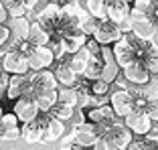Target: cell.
Masks as SVG:
<instances>
[{
	"instance_id": "cell-1",
	"label": "cell",
	"mask_w": 158,
	"mask_h": 150,
	"mask_svg": "<svg viewBox=\"0 0 158 150\" xmlns=\"http://www.w3.org/2000/svg\"><path fill=\"white\" fill-rule=\"evenodd\" d=\"M59 81L55 77V71L51 69H43V71H31V83L27 87L28 98H35L39 91H47V89H57Z\"/></svg>"
},
{
	"instance_id": "cell-2",
	"label": "cell",
	"mask_w": 158,
	"mask_h": 150,
	"mask_svg": "<svg viewBox=\"0 0 158 150\" xmlns=\"http://www.w3.org/2000/svg\"><path fill=\"white\" fill-rule=\"evenodd\" d=\"M122 120H124V124L132 130V134H140V136H144L154 124L152 120H150V116L146 114V110H138V108L130 110Z\"/></svg>"
},
{
	"instance_id": "cell-3",
	"label": "cell",
	"mask_w": 158,
	"mask_h": 150,
	"mask_svg": "<svg viewBox=\"0 0 158 150\" xmlns=\"http://www.w3.org/2000/svg\"><path fill=\"white\" fill-rule=\"evenodd\" d=\"M0 67H2V71H6L10 75H24L31 71L28 57L23 55L20 51H6L4 59L0 61Z\"/></svg>"
},
{
	"instance_id": "cell-4",
	"label": "cell",
	"mask_w": 158,
	"mask_h": 150,
	"mask_svg": "<svg viewBox=\"0 0 158 150\" xmlns=\"http://www.w3.org/2000/svg\"><path fill=\"white\" fill-rule=\"evenodd\" d=\"M12 112L16 114L19 122H35L39 116H41V110H39L35 98H28V95H20L19 99H14V108Z\"/></svg>"
},
{
	"instance_id": "cell-5",
	"label": "cell",
	"mask_w": 158,
	"mask_h": 150,
	"mask_svg": "<svg viewBox=\"0 0 158 150\" xmlns=\"http://www.w3.org/2000/svg\"><path fill=\"white\" fill-rule=\"evenodd\" d=\"M55 53L49 45H41V47H35L28 55V67L31 71H43V69H49V67L55 63Z\"/></svg>"
},
{
	"instance_id": "cell-6",
	"label": "cell",
	"mask_w": 158,
	"mask_h": 150,
	"mask_svg": "<svg viewBox=\"0 0 158 150\" xmlns=\"http://www.w3.org/2000/svg\"><path fill=\"white\" fill-rule=\"evenodd\" d=\"M106 136L110 138V140H112L120 150H126L128 146H130L132 136H134V134H132V130L124 124V120H122V118H118L116 122H114L112 126L106 130Z\"/></svg>"
},
{
	"instance_id": "cell-7",
	"label": "cell",
	"mask_w": 158,
	"mask_h": 150,
	"mask_svg": "<svg viewBox=\"0 0 158 150\" xmlns=\"http://www.w3.org/2000/svg\"><path fill=\"white\" fill-rule=\"evenodd\" d=\"M91 37L95 39L99 45H114L116 41H120V39L124 37V33L120 31V27H118L116 23H112L110 19H106V20L99 23V27L95 28V33H93Z\"/></svg>"
},
{
	"instance_id": "cell-8",
	"label": "cell",
	"mask_w": 158,
	"mask_h": 150,
	"mask_svg": "<svg viewBox=\"0 0 158 150\" xmlns=\"http://www.w3.org/2000/svg\"><path fill=\"white\" fill-rule=\"evenodd\" d=\"M122 73H124V79L132 85H144L152 77V73L146 69V65L142 61H138V59L122 67Z\"/></svg>"
},
{
	"instance_id": "cell-9",
	"label": "cell",
	"mask_w": 158,
	"mask_h": 150,
	"mask_svg": "<svg viewBox=\"0 0 158 150\" xmlns=\"http://www.w3.org/2000/svg\"><path fill=\"white\" fill-rule=\"evenodd\" d=\"M73 132H75V144L83 146V148H91V146L95 144V140H98V136H99L98 126L91 124L89 120H85V122H81V124H75Z\"/></svg>"
},
{
	"instance_id": "cell-10",
	"label": "cell",
	"mask_w": 158,
	"mask_h": 150,
	"mask_svg": "<svg viewBox=\"0 0 158 150\" xmlns=\"http://www.w3.org/2000/svg\"><path fill=\"white\" fill-rule=\"evenodd\" d=\"M110 106L114 108L118 118H124L130 110H134V95L130 89H118L110 95Z\"/></svg>"
},
{
	"instance_id": "cell-11",
	"label": "cell",
	"mask_w": 158,
	"mask_h": 150,
	"mask_svg": "<svg viewBox=\"0 0 158 150\" xmlns=\"http://www.w3.org/2000/svg\"><path fill=\"white\" fill-rule=\"evenodd\" d=\"M112 49H114L116 63H118L120 67H124V65H128V63L136 61V53H134V47H132V41L128 39V35H124L120 41L114 43Z\"/></svg>"
},
{
	"instance_id": "cell-12",
	"label": "cell",
	"mask_w": 158,
	"mask_h": 150,
	"mask_svg": "<svg viewBox=\"0 0 158 150\" xmlns=\"http://www.w3.org/2000/svg\"><path fill=\"white\" fill-rule=\"evenodd\" d=\"M87 39L89 37L83 33V31H75V33H71V35H65L61 41H57V43H59V47H61V55H63V57L73 55L75 51H79V49L87 43ZM53 43H55V41H53Z\"/></svg>"
},
{
	"instance_id": "cell-13",
	"label": "cell",
	"mask_w": 158,
	"mask_h": 150,
	"mask_svg": "<svg viewBox=\"0 0 158 150\" xmlns=\"http://www.w3.org/2000/svg\"><path fill=\"white\" fill-rule=\"evenodd\" d=\"M31 83V71L24 75H10L8 79V87H6V98L8 99H19L20 95L27 94V87Z\"/></svg>"
},
{
	"instance_id": "cell-14",
	"label": "cell",
	"mask_w": 158,
	"mask_h": 150,
	"mask_svg": "<svg viewBox=\"0 0 158 150\" xmlns=\"http://www.w3.org/2000/svg\"><path fill=\"white\" fill-rule=\"evenodd\" d=\"M65 122L63 120H57V118H49L45 130H43V136H41V142L43 144H51L55 140H61V136L65 134Z\"/></svg>"
},
{
	"instance_id": "cell-15",
	"label": "cell",
	"mask_w": 158,
	"mask_h": 150,
	"mask_svg": "<svg viewBox=\"0 0 158 150\" xmlns=\"http://www.w3.org/2000/svg\"><path fill=\"white\" fill-rule=\"evenodd\" d=\"M8 28H10V39L12 41H27L28 39V28H31V20L27 16H14L8 19Z\"/></svg>"
},
{
	"instance_id": "cell-16",
	"label": "cell",
	"mask_w": 158,
	"mask_h": 150,
	"mask_svg": "<svg viewBox=\"0 0 158 150\" xmlns=\"http://www.w3.org/2000/svg\"><path fill=\"white\" fill-rule=\"evenodd\" d=\"M55 77H57V81H59V85H63V87H75L77 81H79V75L75 73V71L67 65V61H63V59H61L59 65L55 67Z\"/></svg>"
},
{
	"instance_id": "cell-17",
	"label": "cell",
	"mask_w": 158,
	"mask_h": 150,
	"mask_svg": "<svg viewBox=\"0 0 158 150\" xmlns=\"http://www.w3.org/2000/svg\"><path fill=\"white\" fill-rule=\"evenodd\" d=\"M91 59V53H89V49L85 47H81L79 51H75L73 55H69V59H67V65L71 67V69L75 71V73L81 77L83 75V71H85V65H87V61Z\"/></svg>"
},
{
	"instance_id": "cell-18",
	"label": "cell",
	"mask_w": 158,
	"mask_h": 150,
	"mask_svg": "<svg viewBox=\"0 0 158 150\" xmlns=\"http://www.w3.org/2000/svg\"><path fill=\"white\" fill-rule=\"evenodd\" d=\"M51 41V35L43 27L39 20H33L31 23V28H28V43L35 45V47H41V45H49Z\"/></svg>"
},
{
	"instance_id": "cell-19",
	"label": "cell",
	"mask_w": 158,
	"mask_h": 150,
	"mask_svg": "<svg viewBox=\"0 0 158 150\" xmlns=\"http://www.w3.org/2000/svg\"><path fill=\"white\" fill-rule=\"evenodd\" d=\"M41 136H43V128L37 124V120H35V122H24L23 126H20V138H23L27 144H37V142H41Z\"/></svg>"
},
{
	"instance_id": "cell-20",
	"label": "cell",
	"mask_w": 158,
	"mask_h": 150,
	"mask_svg": "<svg viewBox=\"0 0 158 150\" xmlns=\"http://www.w3.org/2000/svg\"><path fill=\"white\" fill-rule=\"evenodd\" d=\"M154 28H156V24H154L152 19H140V20H132V35L138 39H146V41H150V37H152Z\"/></svg>"
},
{
	"instance_id": "cell-21",
	"label": "cell",
	"mask_w": 158,
	"mask_h": 150,
	"mask_svg": "<svg viewBox=\"0 0 158 150\" xmlns=\"http://www.w3.org/2000/svg\"><path fill=\"white\" fill-rule=\"evenodd\" d=\"M35 102H37L39 110L41 112H49V110L59 102V91L57 89H47V91H39L35 95Z\"/></svg>"
},
{
	"instance_id": "cell-22",
	"label": "cell",
	"mask_w": 158,
	"mask_h": 150,
	"mask_svg": "<svg viewBox=\"0 0 158 150\" xmlns=\"http://www.w3.org/2000/svg\"><path fill=\"white\" fill-rule=\"evenodd\" d=\"M102 67H103L102 57H99V55H91V59L87 61L85 71H83V75H81V77H85V79H89V81L98 79L99 75H102Z\"/></svg>"
},
{
	"instance_id": "cell-23",
	"label": "cell",
	"mask_w": 158,
	"mask_h": 150,
	"mask_svg": "<svg viewBox=\"0 0 158 150\" xmlns=\"http://www.w3.org/2000/svg\"><path fill=\"white\" fill-rule=\"evenodd\" d=\"M47 114H51V116L57 118V120H63V122H67V120H71V118L75 116V108H73V106H69V103L57 102Z\"/></svg>"
},
{
	"instance_id": "cell-24",
	"label": "cell",
	"mask_w": 158,
	"mask_h": 150,
	"mask_svg": "<svg viewBox=\"0 0 158 150\" xmlns=\"http://www.w3.org/2000/svg\"><path fill=\"white\" fill-rule=\"evenodd\" d=\"M85 8H87V12L91 16H95L99 20L107 19V2L106 0H87L85 2Z\"/></svg>"
},
{
	"instance_id": "cell-25",
	"label": "cell",
	"mask_w": 158,
	"mask_h": 150,
	"mask_svg": "<svg viewBox=\"0 0 158 150\" xmlns=\"http://www.w3.org/2000/svg\"><path fill=\"white\" fill-rule=\"evenodd\" d=\"M57 91H59V102L69 103V106H73V108L79 103V91H77V87H63V85H59Z\"/></svg>"
},
{
	"instance_id": "cell-26",
	"label": "cell",
	"mask_w": 158,
	"mask_h": 150,
	"mask_svg": "<svg viewBox=\"0 0 158 150\" xmlns=\"http://www.w3.org/2000/svg\"><path fill=\"white\" fill-rule=\"evenodd\" d=\"M120 73H122V67L118 65L116 61H112V63H103L102 75H99V77H102L103 81H107V83H114V81H118Z\"/></svg>"
},
{
	"instance_id": "cell-27",
	"label": "cell",
	"mask_w": 158,
	"mask_h": 150,
	"mask_svg": "<svg viewBox=\"0 0 158 150\" xmlns=\"http://www.w3.org/2000/svg\"><path fill=\"white\" fill-rule=\"evenodd\" d=\"M19 118H16V114L14 112H4L2 114V118H0V132L4 134V132H12V130H16V128H20L19 126Z\"/></svg>"
},
{
	"instance_id": "cell-28",
	"label": "cell",
	"mask_w": 158,
	"mask_h": 150,
	"mask_svg": "<svg viewBox=\"0 0 158 150\" xmlns=\"http://www.w3.org/2000/svg\"><path fill=\"white\" fill-rule=\"evenodd\" d=\"M146 65V69L150 71L152 75H158V49L152 47L150 49V53L144 57V61H142Z\"/></svg>"
},
{
	"instance_id": "cell-29",
	"label": "cell",
	"mask_w": 158,
	"mask_h": 150,
	"mask_svg": "<svg viewBox=\"0 0 158 150\" xmlns=\"http://www.w3.org/2000/svg\"><path fill=\"white\" fill-rule=\"evenodd\" d=\"M89 91H91L93 95H107V91H110V83L103 81L102 77H98V79L89 81Z\"/></svg>"
},
{
	"instance_id": "cell-30",
	"label": "cell",
	"mask_w": 158,
	"mask_h": 150,
	"mask_svg": "<svg viewBox=\"0 0 158 150\" xmlns=\"http://www.w3.org/2000/svg\"><path fill=\"white\" fill-rule=\"evenodd\" d=\"M99 23H102L99 19H95V16H91V14H89L87 19H85L81 24H79V28H81V31H83V33L87 35V37H91V35L95 33V28L99 27Z\"/></svg>"
},
{
	"instance_id": "cell-31",
	"label": "cell",
	"mask_w": 158,
	"mask_h": 150,
	"mask_svg": "<svg viewBox=\"0 0 158 150\" xmlns=\"http://www.w3.org/2000/svg\"><path fill=\"white\" fill-rule=\"evenodd\" d=\"M91 150H120V148H118L106 134H102V136H98V140H95V144L91 146Z\"/></svg>"
},
{
	"instance_id": "cell-32",
	"label": "cell",
	"mask_w": 158,
	"mask_h": 150,
	"mask_svg": "<svg viewBox=\"0 0 158 150\" xmlns=\"http://www.w3.org/2000/svg\"><path fill=\"white\" fill-rule=\"evenodd\" d=\"M99 57H102V61H103V63H112V61H116L112 45H102V49H99Z\"/></svg>"
},
{
	"instance_id": "cell-33",
	"label": "cell",
	"mask_w": 158,
	"mask_h": 150,
	"mask_svg": "<svg viewBox=\"0 0 158 150\" xmlns=\"http://www.w3.org/2000/svg\"><path fill=\"white\" fill-rule=\"evenodd\" d=\"M146 114L150 116L152 122H158V99H148V103H146Z\"/></svg>"
},
{
	"instance_id": "cell-34",
	"label": "cell",
	"mask_w": 158,
	"mask_h": 150,
	"mask_svg": "<svg viewBox=\"0 0 158 150\" xmlns=\"http://www.w3.org/2000/svg\"><path fill=\"white\" fill-rule=\"evenodd\" d=\"M27 6L24 4H14V6H8V14L10 19H14V16H27Z\"/></svg>"
},
{
	"instance_id": "cell-35",
	"label": "cell",
	"mask_w": 158,
	"mask_h": 150,
	"mask_svg": "<svg viewBox=\"0 0 158 150\" xmlns=\"http://www.w3.org/2000/svg\"><path fill=\"white\" fill-rule=\"evenodd\" d=\"M10 41V28L8 24H0V47H6V43Z\"/></svg>"
},
{
	"instance_id": "cell-36",
	"label": "cell",
	"mask_w": 158,
	"mask_h": 150,
	"mask_svg": "<svg viewBox=\"0 0 158 150\" xmlns=\"http://www.w3.org/2000/svg\"><path fill=\"white\" fill-rule=\"evenodd\" d=\"M10 19V14H8V8H6V4L0 0V24H6Z\"/></svg>"
},
{
	"instance_id": "cell-37",
	"label": "cell",
	"mask_w": 158,
	"mask_h": 150,
	"mask_svg": "<svg viewBox=\"0 0 158 150\" xmlns=\"http://www.w3.org/2000/svg\"><path fill=\"white\" fill-rule=\"evenodd\" d=\"M148 142H134V140H132L130 142V146H128V148H126V150H148Z\"/></svg>"
},
{
	"instance_id": "cell-38",
	"label": "cell",
	"mask_w": 158,
	"mask_h": 150,
	"mask_svg": "<svg viewBox=\"0 0 158 150\" xmlns=\"http://www.w3.org/2000/svg\"><path fill=\"white\" fill-rule=\"evenodd\" d=\"M150 43H152V47H156V49H158V24H156V28H154L152 37H150Z\"/></svg>"
},
{
	"instance_id": "cell-39",
	"label": "cell",
	"mask_w": 158,
	"mask_h": 150,
	"mask_svg": "<svg viewBox=\"0 0 158 150\" xmlns=\"http://www.w3.org/2000/svg\"><path fill=\"white\" fill-rule=\"evenodd\" d=\"M81 146H77V144H61V148L59 150H79Z\"/></svg>"
},
{
	"instance_id": "cell-40",
	"label": "cell",
	"mask_w": 158,
	"mask_h": 150,
	"mask_svg": "<svg viewBox=\"0 0 158 150\" xmlns=\"http://www.w3.org/2000/svg\"><path fill=\"white\" fill-rule=\"evenodd\" d=\"M4 55H6V47H0V61L4 59Z\"/></svg>"
},
{
	"instance_id": "cell-41",
	"label": "cell",
	"mask_w": 158,
	"mask_h": 150,
	"mask_svg": "<svg viewBox=\"0 0 158 150\" xmlns=\"http://www.w3.org/2000/svg\"><path fill=\"white\" fill-rule=\"evenodd\" d=\"M39 2H43V4H47V2H59V0H39Z\"/></svg>"
},
{
	"instance_id": "cell-42",
	"label": "cell",
	"mask_w": 158,
	"mask_h": 150,
	"mask_svg": "<svg viewBox=\"0 0 158 150\" xmlns=\"http://www.w3.org/2000/svg\"><path fill=\"white\" fill-rule=\"evenodd\" d=\"M148 150H158V148H156L154 144H150V146H148Z\"/></svg>"
},
{
	"instance_id": "cell-43",
	"label": "cell",
	"mask_w": 158,
	"mask_h": 150,
	"mask_svg": "<svg viewBox=\"0 0 158 150\" xmlns=\"http://www.w3.org/2000/svg\"><path fill=\"white\" fill-rule=\"evenodd\" d=\"M152 4H154V6H156V8H158V0H152Z\"/></svg>"
},
{
	"instance_id": "cell-44",
	"label": "cell",
	"mask_w": 158,
	"mask_h": 150,
	"mask_svg": "<svg viewBox=\"0 0 158 150\" xmlns=\"http://www.w3.org/2000/svg\"><path fill=\"white\" fill-rule=\"evenodd\" d=\"M2 98H4V91H2V89H0V99H2Z\"/></svg>"
},
{
	"instance_id": "cell-45",
	"label": "cell",
	"mask_w": 158,
	"mask_h": 150,
	"mask_svg": "<svg viewBox=\"0 0 158 150\" xmlns=\"http://www.w3.org/2000/svg\"><path fill=\"white\" fill-rule=\"evenodd\" d=\"M2 114H4V110H2V106H0V118H2Z\"/></svg>"
},
{
	"instance_id": "cell-46",
	"label": "cell",
	"mask_w": 158,
	"mask_h": 150,
	"mask_svg": "<svg viewBox=\"0 0 158 150\" xmlns=\"http://www.w3.org/2000/svg\"><path fill=\"white\" fill-rule=\"evenodd\" d=\"M124 2H132V0H124Z\"/></svg>"
},
{
	"instance_id": "cell-47",
	"label": "cell",
	"mask_w": 158,
	"mask_h": 150,
	"mask_svg": "<svg viewBox=\"0 0 158 150\" xmlns=\"http://www.w3.org/2000/svg\"><path fill=\"white\" fill-rule=\"evenodd\" d=\"M0 73H2V67H0Z\"/></svg>"
},
{
	"instance_id": "cell-48",
	"label": "cell",
	"mask_w": 158,
	"mask_h": 150,
	"mask_svg": "<svg viewBox=\"0 0 158 150\" xmlns=\"http://www.w3.org/2000/svg\"><path fill=\"white\" fill-rule=\"evenodd\" d=\"M59 2H63V0H59Z\"/></svg>"
}]
</instances>
